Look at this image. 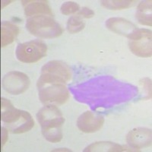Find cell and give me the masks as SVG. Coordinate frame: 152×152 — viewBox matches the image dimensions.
<instances>
[{
    "instance_id": "10",
    "label": "cell",
    "mask_w": 152,
    "mask_h": 152,
    "mask_svg": "<svg viewBox=\"0 0 152 152\" xmlns=\"http://www.w3.org/2000/svg\"><path fill=\"white\" fill-rule=\"evenodd\" d=\"M106 27L114 33L129 39L138 29L133 23L123 18H110L106 21Z\"/></svg>"
},
{
    "instance_id": "22",
    "label": "cell",
    "mask_w": 152,
    "mask_h": 152,
    "mask_svg": "<svg viewBox=\"0 0 152 152\" xmlns=\"http://www.w3.org/2000/svg\"><path fill=\"white\" fill-rule=\"evenodd\" d=\"M1 2H2V5H1V8H2V9H3L5 5L10 4V2H12V1H1Z\"/></svg>"
},
{
    "instance_id": "17",
    "label": "cell",
    "mask_w": 152,
    "mask_h": 152,
    "mask_svg": "<svg viewBox=\"0 0 152 152\" xmlns=\"http://www.w3.org/2000/svg\"><path fill=\"white\" fill-rule=\"evenodd\" d=\"M135 1L132 0H105L101 1V5L110 10H121L129 9L134 5Z\"/></svg>"
},
{
    "instance_id": "14",
    "label": "cell",
    "mask_w": 152,
    "mask_h": 152,
    "mask_svg": "<svg viewBox=\"0 0 152 152\" xmlns=\"http://www.w3.org/2000/svg\"><path fill=\"white\" fill-rule=\"evenodd\" d=\"M19 33V29L15 24L9 21L1 22V47L11 44L15 40Z\"/></svg>"
},
{
    "instance_id": "19",
    "label": "cell",
    "mask_w": 152,
    "mask_h": 152,
    "mask_svg": "<svg viewBox=\"0 0 152 152\" xmlns=\"http://www.w3.org/2000/svg\"><path fill=\"white\" fill-rule=\"evenodd\" d=\"M80 9L79 5L75 2L69 1L66 2L61 5L60 11L61 13L64 15H72L78 12Z\"/></svg>"
},
{
    "instance_id": "12",
    "label": "cell",
    "mask_w": 152,
    "mask_h": 152,
    "mask_svg": "<svg viewBox=\"0 0 152 152\" xmlns=\"http://www.w3.org/2000/svg\"><path fill=\"white\" fill-rule=\"evenodd\" d=\"M85 152H123L139 151L132 148L118 145L111 142H97L88 145L84 150Z\"/></svg>"
},
{
    "instance_id": "1",
    "label": "cell",
    "mask_w": 152,
    "mask_h": 152,
    "mask_svg": "<svg viewBox=\"0 0 152 152\" xmlns=\"http://www.w3.org/2000/svg\"><path fill=\"white\" fill-rule=\"evenodd\" d=\"M26 28L34 36L44 39L56 38L63 32L60 24L47 15L34 16L28 18Z\"/></svg>"
},
{
    "instance_id": "8",
    "label": "cell",
    "mask_w": 152,
    "mask_h": 152,
    "mask_svg": "<svg viewBox=\"0 0 152 152\" xmlns=\"http://www.w3.org/2000/svg\"><path fill=\"white\" fill-rule=\"evenodd\" d=\"M64 123V117L61 116L40 124L42 134L46 140L52 143L60 142L63 138L62 126Z\"/></svg>"
},
{
    "instance_id": "6",
    "label": "cell",
    "mask_w": 152,
    "mask_h": 152,
    "mask_svg": "<svg viewBox=\"0 0 152 152\" xmlns=\"http://www.w3.org/2000/svg\"><path fill=\"white\" fill-rule=\"evenodd\" d=\"M30 79L24 73L18 71H12L7 73L2 80V86L4 90L12 95H18L28 89Z\"/></svg>"
},
{
    "instance_id": "18",
    "label": "cell",
    "mask_w": 152,
    "mask_h": 152,
    "mask_svg": "<svg viewBox=\"0 0 152 152\" xmlns=\"http://www.w3.org/2000/svg\"><path fill=\"white\" fill-rule=\"evenodd\" d=\"M85 28V23L78 16H72L68 20L67 30L70 34L80 32Z\"/></svg>"
},
{
    "instance_id": "2",
    "label": "cell",
    "mask_w": 152,
    "mask_h": 152,
    "mask_svg": "<svg viewBox=\"0 0 152 152\" xmlns=\"http://www.w3.org/2000/svg\"><path fill=\"white\" fill-rule=\"evenodd\" d=\"M72 69L66 63L58 60H52L42 67L40 76L37 81V87L46 84H66L72 78Z\"/></svg>"
},
{
    "instance_id": "7",
    "label": "cell",
    "mask_w": 152,
    "mask_h": 152,
    "mask_svg": "<svg viewBox=\"0 0 152 152\" xmlns=\"http://www.w3.org/2000/svg\"><path fill=\"white\" fill-rule=\"evenodd\" d=\"M104 123V116L91 111H86L77 119V127L85 133H94L99 131Z\"/></svg>"
},
{
    "instance_id": "21",
    "label": "cell",
    "mask_w": 152,
    "mask_h": 152,
    "mask_svg": "<svg viewBox=\"0 0 152 152\" xmlns=\"http://www.w3.org/2000/svg\"><path fill=\"white\" fill-rule=\"evenodd\" d=\"M9 137V131L5 127H1V148H2L3 145L6 143Z\"/></svg>"
},
{
    "instance_id": "11",
    "label": "cell",
    "mask_w": 152,
    "mask_h": 152,
    "mask_svg": "<svg viewBox=\"0 0 152 152\" xmlns=\"http://www.w3.org/2000/svg\"><path fill=\"white\" fill-rule=\"evenodd\" d=\"M23 113L24 110L15 108L9 100L3 97L1 98V119L8 126L10 125V128L20 121Z\"/></svg>"
},
{
    "instance_id": "4",
    "label": "cell",
    "mask_w": 152,
    "mask_h": 152,
    "mask_svg": "<svg viewBox=\"0 0 152 152\" xmlns=\"http://www.w3.org/2000/svg\"><path fill=\"white\" fill-rule=\"evenodd\" d=\"M39 99L43 104H65L69 98V92L65 84H46L37 87Z\"/></svg>"
},
{
    "instance_id": "20",
    "label": "cell",
    "mask_w": 152,
    "mask_h": 152,
    "mask_svg": "<svg viewBox=\"0 0 152 152\" xmlns=\"http://www.w3.org/2000/svg\"><path fill=\"white\" fill-rule=\"evenodd\" d=\"M94 15V12L88 8H82L81 10L78 12V15L79 18H90Z\"/></svg>"
},
{
    "instance_id": "16",
    "label": "cell",
    "mask_w": 152,
    "mask_h": 152,
    "mask_svg": "<svg viewBox=\"0 0 152 152\" xmlns=\"http://www.w3.org/2000/svg\"><path fill=\"white\" fill-rule=\"evenodd\" d=\"M34 126V121L32 116H31V114L27 111L24 110L23 116L20 119V121L9 129L12 133H15V134H21V133L30 131L33 128Z\"/></svg>"
},
{
    "instance_id": "3",
    "label": "cell",
    "mask_w": 152,
    "mask_h": 152,
    "mask_svg": "<svg viewBox=\"0 0 152 152\" xmlns=\"http://www.w3.org/2000/svg\"><path fill=\"white\" fill-rule=\"evenodd\" d=\"M47 46L40 40L20 43L15 50L17 59L24 63L37 62L47 55Z\"/></svg>"
},
{
    "instance_id": "15",
    "label": "cell",
    "mask_w": 152,
    "mask_h": 152,
    "mask_svg": "<svg viewBox=\"0 0 152 152\" xmlns=\"http://www.w3.org/2000/svg\"><path fill=\"white\" fill-rule=\"evenodd\" d=\"M151 1H142L137 8L136 19L138 23L143 25L151 26Z\"/></svg>"
},
{
    "instance_id": "13",
    "label": "cell",
    "mask_w": 152,
    "mask_h": 152,
    "mask_svg": "<svg viewBox=\"0 0 152 152\" xmlns=\"http://www.w3.org/2000/svg\"><path fill=\"white\" fill-rule=\"evenodd\" d=\"M24 5L25 15L38 16L40 15H47L52 16L53 12L47 1H22Z\"/></svg>"
},
{
    "instance_id": "9",
    "label": "cell",
    "mask_w": 152,
    "mask_h": 152,
    "mask_svg": "<svg viewBox=\"0 0 152 152\" xmlns=\"http://www.w3.org/2000/svg\"><path fill=\"white\" fill-rule=\"evenodd\" d=\"M151 130L147 128L134 129L126 136L127 143L136 150L151 146Z\"/></svg>"
},
{
    "instance_id": "5",
    "label": "cell",
    "mask_w": 152,
    "mask_h": 152,
    "mask_svg": "<svg viewBox=\"0 0 152 152\" xmlns=\"http://www.w3.org/2000/svg\"><path fill=\"white\" fill-rule=\"evenodd\" d=\"M151 31L148 29H137L129 38V49L137 56L147 58L152 55Z\"/></svg>"
}]
</instances>
